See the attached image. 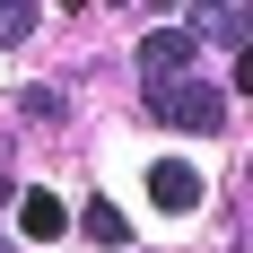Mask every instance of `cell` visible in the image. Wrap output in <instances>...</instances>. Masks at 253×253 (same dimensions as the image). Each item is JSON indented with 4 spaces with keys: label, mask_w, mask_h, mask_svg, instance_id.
<instances>
[{
    "label": "cell",
    "mask_w": 253,
    "mask_h": 253,
    "mask_svg": "<svg viewBox=\"0 0 253 253\" xmlns=\"http://www.w3.org/2000/svg\"><path fill=\"white\" fill-rule=\"evenodd\" d=\"M149 114L175 123V131H218V123H227V96L201 87V79H175V87H149Z\"/></svg>",
    "instance_id": "cell-1"
},
{
    "label": "cell",
    "mask_w": 253,
    "mask_h": 253,
    "mask_svg": "<svg viewBox=\"0 0 253 253\" xmlns=\"http://www.w3.org/2000/svg\"><path fill=\"white\" fill-rule=\"evenodd\" d=\"M192 35H183V26H157V35H140V79H149V87H175L183 70H192Z\"/></svg>",
    "instance_id": "cell-2"
},
{
    "label": "cell",
    "mask_w": 253,
    "mask_h": 253,
    "mask_svg": "<svg viewBox=\"0 0 253 253\" xmlns=\"http://www.w3.org/2000/svg\"><path fill=\"white\" fill-rule=\"evenodd\" d=\"M149 201H157V210H175V218H183V210H201V166L157 157V166H149Z\"/></svg>",
    "instance_id": "cell-3"
},
{
    "label": "cell",
    "mask_w": 253,
    "mask_h": 253,
    "mask_svg": "<svg viewBox=\"0 0 253 253\" xmlns=\"http://www.w3.org/2000/svg\"><path fill=\"white\" fill-rule=\"evenodd\" d=\"M245 26H253L245 9H192L183 35H192V44H227V52H236V44H245Z\"/></svg>",
    "instance_id": "cell-4"
},
{
    "label": "cell",
    "mask_w": 253,
    "mask_h": 253,
    "mask_svg": "<svg viewBox=\"0 0 253 253\" xmlns=\"http://www.w3.org/2000/svg\"><path fill=\"white\" fill-rule=\"evenodd\" d=\"M18 227H26V236H35V245H52V236L70 227V210L52 201V192H26V201H18Z\"/></svg>",
    "instance_id": "cell-5"
},
{
    "label": "cell",
    "mask_w": 253,
    "mask_h": 253,
    "mask_svg": "<svg viewBox=\"0 0 253 253\" xmlns=\"http://www.w3.org/2000/svg\"><path fill=\"white\" fill-rule=\"evenodd\" d=\"M79 227L96 236V245H131V227H123V210H114V201H87V210H79Z\"/></svg>",
    "instance_id": "cell-6"
},
{
    "label": "cell",
    "mask_w": 253,
    "mask_h": 253,
    "mask_svg": "<svg viewBox=\"0 0 253 253\" xmlns=\"http://www.w3.org/2000/svg\"><path fill=\"white\" fill-rule=\"evenodd\" d=\"M26 35H35V9H26V0H9V9H0V52L26 44Z\"/></svg>",
    "instance_id": "cell-7"
},
{
    "label": "cell",
    "mask_w": 253,
    "mask_h": 253,
    "mask_svg": "<svg viewBox=\"0 0 253 253\" xmlns=\"http://www.w3.org/2000/svg\"><path fill=\"white\" fill-rule=\"evenodd\" d=\"M18 105L35 114V123H61V87H18Z\"/></svg>",
    "instance_id": "cell-8"
},
{
    "label": "cell",
    "mask_w": 253,
    "mask_h": 253,
    "mask_svg": "<svg viewBox=\"0 0 253 253\" xmlns=\"http://www.w3.org/2000/svg\"><path fill=\"white\" fill-rule=\"evenodd\" d=\"M0 253H9V245H0Z\"/></svg>",
    "instance_id": "cell-9"
}]
</instances>
